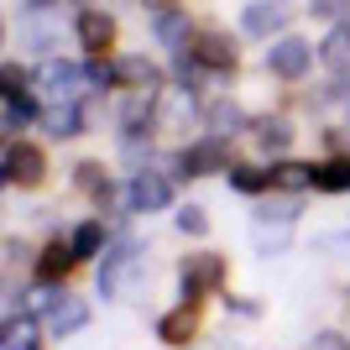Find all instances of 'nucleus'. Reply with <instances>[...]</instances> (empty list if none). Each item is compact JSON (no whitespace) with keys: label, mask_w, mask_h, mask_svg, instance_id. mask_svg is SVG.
I'll list each match as a JSON object with an SVG mask.
<instances>
[{"label":"nucleus","mask_w":350,"mask_h":350,"mask_svg":"<svg viewBox=\"0 0 350 350\" xmlns=\"http://www.w3.org/2000/svg\"><path fill=\"white\" fill-rule=\"evenodd\" d=\"M157 329H162V340H167V345H183V340L193 335V314H189V308H178V314H167Z\"/></svg>","instance_id":"21"},{"label":"nucleus","mask_w":350,"mask_h":350,"mask_svg":"<svg viewBox=\"0 0 350 350\" xmlns=\"http://www.w3.org/2000/svg\"><path fill=\"white\" fill-rule=\"evenodd\" d=\"M68 267H73V246H47L42 262H37V278H42V282H58Z\"/></svg>","instance_id":"17"},{"label":"nucleus","mask_w":350,"mask_h":350,"mask_svg":"<svg viewBox=\"0 0 350 350\" xmlns=\"http://www.w3.org/2000/svg\"><path fill=\"white\" fill-rule=\"evenodd\" d=\"M308 63H314V47L304 37H278V42L267 47V68L278 73V79H304Z\"/></svg>","instance_id":"2"},{"label":"nucleus","mask_w":350,"mask_h":350,"mask_svg":"<svg viewBox=\"0 0 350 350\" xmlns=\"http://www.w3.org/2000/svg\"><path fill=\"white\" fill-rule=\"evenodd\" d=\"M42 126H47V136H58V142H63V136H79V131H84V116H79V105H53V110H47V116H42Z\"/></svg>","instance_id":"11"},{"label":"nucleus","mask_w":350,"mask_h":350,"mask_svg":"<svg viewBox=\"0 0 350 350\" xmlns=\"http://www.w3.org/2000/svg\"><path fill=\"white\" fill-rule=\"evenodd\" d=\"M116 79H120V84H131L136 94H157V79H162V73H157V63H146L142 53H131V58L116 63Z\"/></svg>","instance_id":"7"},{"label":"nucleus","mask_w":350,"mask_h":350,"mask_svg":"<svg viewBox=\"0 0 350 350\" xmlns=\"http://www.w3.org/2000/svg\"><path fill=\"white\" fill-rule=\"evenodd\" d=\"M288 219H298L293 204H262L256 209V225H288Z\"/></svg>","instance_id":"25"},{"label":"nucleus","mask_w":350,"mask_h":350,"mask_svg":"<svg viewBox=\"0 0 350 350\" xmlns=\"http://www.w3.org/2000/svg\"><path fill=\"white\" fill-rule=\"evenodd\" d=\"M27 120H31V100L21 89H5V131H21Z\"/></svg>","instance_id":"20"},{"label":"nucleus","mask_w":350,"mask_h":350,"mask_svg":"<svg viewBox=\"0 0 350 350\" xmlns=\"http://www.w3.org/2000/svg\"><path fill=\"white\" fill-rule=\"evenodd\" d=\"M100 241H105V230L94 225V219H89V225H79V230H73V256H94V251H100Z\"/></svg>","instance_id":"24"},{"label":"nucleus","mask_w":350,"mask_h":350,"mask_svg":"<svg viewBox=\"0 0 350 350\" xmlns=\"http://www.w3.org/2000/svg\"><path fill=\"white\" fill-rule=\"evenodd\" d=\"M42 178V152L37 146H11L5 152V183H37Z\"/></svg>","instance_id":"8"},{"label":"nucleus","mask_w":350,"mask_h":350,"mask_svg":"<svg viewBox=\"0 0 350 350\" xmlns=\"http://www.w3.org/2000/svg\"><path fill=\"white\" fill-rule=\"evenodd\" d=\"M272 183L288 189V193H298V189L314 183V167H304V162H282V167H272Z\"/></svg>","instance_id":"19"},{"label":"nucleus","mask_w":350,"mask_h":350,"mask_svg":"<svg viewBox=\"0 0 350 350\" xmlns=\"http://www.w3.org/2000/svg\"><path fill=\"white\" fill-rule=\"evenodd\" d=\"M267 183H272V167H235L230 173V189H241V193H262Z\"/></svg>","instance_id":"22"},{"label":"nucleus","mask_w":350,"mask_h":350,"mask_svg":"<svg viewBox=\"0 0 350 350\" xmlns=\"http://www.w3.org/2000/svg\"><path fill=\"white\" fill-rule=\"evenodd\" d=\"M84 73H89V84H100V89H105V84H116V63H105V58H94Z\"/></svg>","instance_id":"29"},{"label":"nucleus","mask_w":350,"mask_h":350,"mask_svg":"<svg viewBox=\"0 0 350 350\" xmlns=\"http://www.w3.org/2000/svg\"><path fill=\"white\" fill-rule=\"evenodd\" d=\"M5 350H31V324H5Z\"/></svg>","instance_id":"28"},{"label":"nucleus","mask_w":350,"mask_h":350,"mask_svg":"<svg viewBox=\"0 0 350 350\" xmlns=\"http://www.w3.org/2000/svg\"><path fill=\"white\" fill-rule=\"evenodd\" d=\"M340 16H345V21H350V0H340Z\"/></svg>","instance_id":"30"},{"label":"nucleus","mask_w":350,"mask_h":350,"mask_svg":"<svg viewBox=\"0 0 350 350\" xmlns=\"http://www.w3.org/2000/svg\"><path fill=\"white\" fill-rule=\"evenodd\" d=\"M126 199H131V209H146V215H152V209H162L167 199H173V183H167L162 173H152V167H146V173H136V178H131Z\"/></svg>","instance_id":"3"},{"label":"nucleus","mask_w":350,"mask_h":350,"mask_svg":"<svg viewBox=\"0 0 350 350\" xmlns=\"http://www.w3.org/2000/svg\"><path fill=\"white\" fill-rule=\"evenodd\" d=\"M256 142H262V152H288L293 126H288V120H278V116H267V120H256Z\"/></svg>","instance_id":"16"},{"label":"nucleus","mask_w":350,"mask_h":350,"mask_svg":"<svg viewBox=\"0 0 350 350\" xmlns=\"http://www.w3.org/2000/svg\"><path fill=\"white\" fill-rule=\"evenodd\" d=\"M219 256H209V251H193L189 262H183V293L189 298H199V293H215L219 288Z\"/></svg>","instance_id":"4"},{"label":"nucleus","mask_w":350,"mask_h":350,"mask_svg":"<svg viewBox=\"0 0 350 350\" xmlns=\"http://www.w3.org/2000/svg\"><path fill=\"white\" fill-rule=\"evenodd\" d=\"M314 189L345 193V189H350V162H324V167H314Z\"/></svg>","instance_id":"18"},{"label":"nucleus","mask_w":350,"mask_h":350,"mask_svg":"<svg viewBox=\"0 0 350 350\" xmlns=\"http://www.w3.org/2000/svg\"><path fill=\"white\" fill-rule=\"evenodd\" d=\"M73 31H79V42H84L89 53H105V47H110V37H116V21H110L105 11H84Z\"/></svg>","instance_id":"9"},{"label":"nucleus","mask_w":350,"mask_h":350,"mask_svg":"<svg viewBox=\"0 0 350 350\" xmlns=\"http://www.w3.org/2000/svg\"><path fill=\"white\" fill-rule=\"evenodd\" d=\"M241 126H246V110H241L235 100H219V105H209V131H215V136H235Z\"/></svg>","instance_id":"13"},{"label":"nucleus","mask_w":350,"mask_h":350,"mask_svg":"<svg viewBox=\"0 0 350 350\" xmlns=\"http://www.w3.org/2000/svg\"><path fill=\"white\" fill-rule=\"evenodd\" d=\"M193 63H199V68H235V42L230 37H219V31H209V37H199V42H193Z\"/></svg>","instance_id":"6"},{"label":"nucleus","mask_w":350,"mask_h":350,"mask_svg":"<svg viewBox=\"0 0 350 350\" xmlns=\"http://www.w3.org/2000/svg\"><path fill=\"white\" fill-rule=\"evenodd\" d=\"M241 27H246L251 37H272V31L288 27V5H282V0H251L246 11H241Z\"/></svg>","instance_id":"5"},{"label":"nucleus","mask_w":350,"mask_h":350,"mask_svg":"<svg viewBox=\"0 0 350 350\" xmlns=\"http://www.w3.org/2000/svg\"><path fill=\"white\" fill-rule=\"evenodd\" d=\"M89 324V308L79 304V298H58V308H53V335H73V329H84Z\"/></svg>","instance_id":"14"},{"label":"nucleus","mask_w":350,"mask_h":350,"mask_svg":"<svg viewBox=\"0 0 350 350\" xmlns=\"http://www.w3.org/2000/svg\"><path fill=\"white\" fill-rule=\"evenodd\" d=\"M89 73L79 68V63H63V58H53V63H42L37 68V89H42L53 105H68L73 94H79V84H84Z\"/></svg>","instance_id":"1"},{"label":"nucleus","mask_w":350,"mask_h":350,"mask_svg":"<svg viewBox=\"0 0 350 350\" xmlns=\"http://www.w3.org/2000/svg\"><path fill=\"white\" fill-rule=\"evenodd\" d=\"M219 162H225V146H219V136L215 142H199V146H189V152H183V157H178V173H215Z\"/></svg>","instance_id":"10"},{"label":"nucleus","mask_w":350,"mask_h":350,"mask_svg":"<svg viewBox=\"0 0 350 350\" xmlns=\"http://www.w3.org/2000/svg\"><path fill=\"white\" fill-rule=\"evenodd\" d=\"M319 58L329 63L335 73H350V27H340V31H329V37H324Z\"/></svg>","instance_id":"15"},{"label":"nucleus","mask_w":350,"mask_h":350,"mask_svg":"<svg viewBox=\"0 0 350 350\" xmlns=\"http://www.w3.org/2000/svg\"><path fill=\"white\" fill-rule=\"evenodd\" d=\"M37 11H42V5H37ZM31 11L27 21H21V31H27V47H37V53H47V47H53V27H47L42 16Z\"/></svg>","instance_id":"23"},{"label":"nucleus","mask_w":350,"mask_h":350,"mask_svg":"<svg viewBox=\"0 0 350 350\" xmlns=\"http://www.w3.org/2000/svg\"><path fill=\"white\" fill-rule=\"evenodd\" d=\"M204 225H209V219H204V209H199V204L178 209V230H183V235H204Z\"/></svg>","instance_id":"27"},{"label":"nucleus","mask_w":350,"mask_h":350,"mask_svg":"<svg viewBox=\"0 0 350 350\" xmlns=\"http://www.w3.org/2000/svg\"><path fill=\"white\" fill-rule=\"evenodd\" d=\"M79 189H89V193H100V199H105V173H100V162H79Z\"/></svg>","instance_id":"26"},{"label":"nucleus","mask_w":350,"mask_h":350,"mask_svg":"<svg viewBox=\"0 0 350 350\" xmlns=\"http://www.w3.org/2000/svg\"><path fill=\"white\" fill-rule=\"evenodd\" d=\"M152 31H157L162 47H183V42H189V16H183V11H157Z\"/></svg>","instance_id":"12"}]
</instances>
